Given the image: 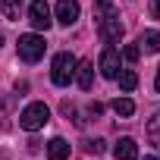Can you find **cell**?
Listing matches in <instances>:
<instances>
[{
  "mask_svg": "<svg viewBox=\"0 0 160 160\" xmlns=\"http://www.w3.org/2000/svg\"><path fill=\"white\" fill-rule=\"evenodd\" d=\"M75 66H78V60H75L69 50L57 53L53 63H50V82H53L57 88H66L72 78H75Z\"/></svg>",
  "mask_w": 160,
  "mask_h": 160,
  "instance_id": "cell-1",
  "label": "cell"
},
{
  "mask_svg": "<svg viewBox=\"0 0 160 160\" xmlns=\"http://www.w3.org/2000/svg\"><path fill=\"white\" fill-rule=\"evenodd\" d=\"M47 122H50V107L41 104V101L28 104V107L19 113V126H22L25 132H38V129H44Z\"/></svg>",
  "mask_w": 160,
  "mask_h": 160,
  "instance_id": "cell-2",
  "label": "cell"
},
{
  "mask_svg": "<svg viewBox=\"0 0 160 160\" xmlns=\"http://www.w3.org/2000/svg\"><path fill=\"white\" fill-rule=\"evenodd\" d=\"M98 35H101V41H104V44H119V38H122L119 13H113V10L101 13V19H98Z\"/></svg>",
  "mask_w": 160,
  "mask_h": 160,
  "instance_id": "cell-3",
  "label": "cell"
},
{
  "mask_svg": "<svg viewBox=\"0 0 160 160\" xmlns=\"http://www.w3.org/2000/svg\"><path fill=\"white\" fill-rule=\"evenodd\" d=\"M19 60L22 63H38L41 57H44V50H47V44H44V38L41 35H19Z\"/></svg>",
  "mask_w": 160,
  "mask_h": 160,
  "instance_id": "cell-4",
  "label": "cell"
},
{
  "mask_svg": "<svg viewBox=\"0 0 160 160\" xmlns=\"http://www.w3.org/2000/svg\"><path fill=\"white\" fill-rule=\"evenodd\" d=\"M98 69H101L104 78H116V75H119V69H122V57H119V50H116L113 44L104 47V53H101V60H98Z\"/></svg>",
  "mask_w": 160,
  "mask_h": 160,
  "instance_id": "cell-5",
  "label": "cell"
},
{
  "mask_svg": "<svg viewBox=\"0 0 160 160\" xmlns=\"http://www.w3.org/2000/svg\"><path fill=\"white\" fill-rule=\"evenodd\" d=\"M28 22L38 28V32H47L50 28V7H47V0H32V7H28Z\"/></svg>",
  "mask_w": 160,
  "mask_h": 160,
  "instance_id": "cell-6",
  "label": "cell"
},
{
  "mask_svg": "<svg viewBox=\"0 0 160 160\" xmlns=\"http://www.w3.org/2000/svg\"><path fill=\"white\" fill-rule=\"evenodd\" d=\"M78 0H57V22L60 25H72L78 19Z\"/></svg>",
  "mask_w": 160,
  "mask_h": 160,
  "instance_id": "cell-7",
  "label": "cell"
},
{
  "mask_svg": "<svg viewBox=\"0 0 160 160\" xmlns=\"http://www.w3.org/2000/svg\"><path fill=\"white\" fill-rule=\"evenodd\" d=\"M113 157H116V160H138V144H135V138L122 135V138L113 144Z\"/></svg>",
  "mask_w": 160,
  "mask_h": 160,
  "instance_id": "cell-8",
  "label": "cell"
},
{
  "mask_svg": "<svg viewBox=\"0 0 160 160\" xmlns=\"http://www.w3.org/2000/svg\"><path fill=\"white\" fill-rule=\"evenodd\" d=\"M75 82L82 91H91V85H94V63L91 60H82L75 66Z\"/></svg>",
  "mask_w": 160,
  "mask_h": 160,
  "instance_id": "cell-9",
  "label": "cell"
},
{
  "mask_svg": "<svg viewBox=\"0 0 160 160\" xmlns=\"http://www.w3.org/2000/svg\"><path fill=\"white\" fill-rule=\"evenodd\" d=\"M47 157L50 160H66L69 157V141L66 138H50L47 141Z\"/></svg>",
  "mask_w": 160,
  "mask_h": 160,
  "instance_id": "cell-10",
  "label": "cell"
},
{
  "mask_svg": "<svg viewBox=\"0 0 160 160\" xmlns=\"http://www.w3.org/2000/svg\"><path fill=\"white\" fill-rule=\"evenodd\" d=\"M138 47L141 50H148V53H160V32H141V38H138Z\"/></svg>",
  "mask_w": 160,
  "mask_h": 160,
  "instance_id": "cell-11",
  "label": "cell"
},
{
  "mask_svg": "<svg viewBox=\"0 0 160 160\" xmlns=\"http://www.w3.org/2000/svg\"><path fill=\"white\" fill-rule=\"evenodd\" d=\"M148 141H151V144L160 151V110H157V113L148 119Z\"/></svg>",
  "mask_w": 160,
  "mask_h": 160,
  "instance_id": "cell-12",
  "label": "cell"
},
{
  "mask_svg": "<svg viewBox=\"0 0 160 160\" xmlns=\"http://www.w3.org/2000/svg\"><path fill=\"white\" fill-rule=\"evenodd\" d=\"M116 78H119V88H122V91H135V88H138V75H135L132 69H119Z\"/></svg>",
  "mask_w": 160,
  "mask_h": 160,
  "instance_id": "cell-13",
  "label": "cell"
},
{
  "mask_svg": "<svg viewBox=\"0 0 160 160\" xmlns=\"http://www.w3.org/2000/svg\"><path fill=\"white\" fill-rule=\"evenodd\" d=\"M113 113H116V116H132V113H135V104H132L129 98H116V101H113Z\"/></svg>",
  "mask_w": 160,
  "mask_h": 160,
  "instance_id": "cell-14",
  "label": "cell"
},
{
  "mask_svg": "<svg viewBox=\"0 0 160 160\" xmlns=\"http://www.w3.org/2000/svg\"><path fill=\"white\" fill-rule=\"evenodd\" d=\"M0 7H3L7 19H19V13H22V0H0Z\"/></svg>",
  "mask_w": 160,
  "mask_h": 160,
  "instance_id": "cell-15",
  "label": "cell"
},
{
  "mask_svg": "<svg viewBox=\"0 0 160 160\" xmlns=\"http://www.w3.org/2000/svg\"><path fill=\"white\" fill-rule=\"evenodd\" d=\"M122 57H126V60H129V63H135V60H138V57H141V47H138V44H129V47H126V50H122Z\"/></svg>",
  "mask_w": 160,
  "mask_h": 160,
  "instance_id": "cell-16",
  "label": "cell"
},
{
  "mask_svg": "<svg viewBox=\"0 0 160 160\" xmlns=\"http://www.w3.org/2000/svg\"><path fill=\"white\" fill-rule=\"evenodd\" d=\"M88 148H91L94 154H101V151L107 148V141H104V138H94V141H88Z\"/></svg>",
  "mask_w": 160,
  "mask_h": 160,
  "instance_id": "cell-17",
  "label": "cell"
},
{
  "mask_svg": "<svg viewBox=\"0 0 160 160\" xmlns=\"http://www.w3.org/2000/svg\"><path fill=\"white\" fill-rule=\"evenodd\" d=\"M148 13H151L154 19H160V0H151V7H148Z\"/></svg>",
  "mask_w": 160,
  "mask_h": 160,
  "instance_id": "cell-18",
  "label": "cell"
},
{
  "mask_svg": "<svg viewBox=\"0 0 160 160\" xmlns=\"http://www.w3.org/2000/svg\"><path fill=\"white\" fill-rule=\"evenodd\" d=\"M94 3L101 7V13H107V10H110V3H113V0H94Z\"/></svg>",
  "mask_w": 160,
  "mask_h": 160,
  "instance_id": "cell-19",
  "label": "cell"
},
{
  "mask_svg": "<svg viewBox=\"0 0 160 160\" xmlns=\"http://www.w3.org/2000/svg\"><path fill=\"white\" fill-rule=\"evenodd\" d=\"M154 88L160 91V66H157V75H154Z\"/></svg>",
  "mask_w": 160,
  "mask_h": 160,
  "instance_id": "cell-20",
  "label": "cell"
},
{
  "mask_svg": "<svg viewBox=\"0 0 160 160\" xmlns=\"http://www.w3.org/2000/svg\"><path fill=\"white\" fill-rule=\"evenodd\" d=\"M0 47H3V32H0Z\"/></svg>",
  "mask_w": 160,
  "mask_h": 160,
  "instance_id": "cell-21",
  "label": "cell"
},
{
  "mask_svg": "<svg viewBox=\"0 0 160 160\" xmlns=\"http://www.w3.org/2000/svg\"><path fill=\"white\" fill-rule=\"evenodd\" d=\"M144 160H157V157H144Z\"/></svg>",
  "mask_w": 160,
  "mask_h": 160,
  "instance_id": "cell-22",
  "label": "cell"
}]
</instances>
